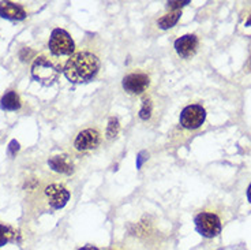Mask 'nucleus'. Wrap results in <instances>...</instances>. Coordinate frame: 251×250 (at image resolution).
<instances>
[{
	"mask_svg": "<svg viewBox=\"0 0 251 250\" xmlns=\"http://www.w3.org/2000/svg\"><path fill=\"white\" fill-rule=\"evenodd\" d=\"M100 70V60L90 52H78L70 57L64 66V75L73 83H82L93 80Z\"/></svg>",
	"mask_w": 251,
	"mask_h": 250,
	"instance_id": "1",
	"label": "nucleus"
},
{
	"mask_svg": "<svg viewBox=\"0 0 251 250\" xmlns=\"http://www.w3.org/2000/svg\"><path fill=\"white\" fill-rule=\"evenodd\" d=\"M59 73H60V70L57 69L56 66L45 56L37 57L33 63V66H31L33 78L40 83L47 85V86H50L56 81Z\"/></svg>",
	"mask_w": 251,
	"mask_h": 250,
	"instance_id": "2",
	"label": "nucleus"
},
{
	"mask_svg": "<svg viewBox=\"0 0 251 250\" xmlns=\"http://www.w3.org/2000/svg\"><path fill=\"white\" fill-rule=\"evenodd\" d=\"M48 47L52 55L55 56H64V55H71L75 50L74 40L71 38L69 33L63 29H55L50 33Z\"/></svg>",
	"mask_w": 251,
	"mask_h": 250,
	"instance_id": "3",
	"label": "nucleus"
},
{
	"mask_svg": "<svg viewBox=\"0 0 251 250\" xmlns=\"http://www.w3.org/2000/svg\"><path fill=\"white\" fill-rule=\"evenodd\" d=\"M197 231L205 238H214L221 232V222L214 213L202 212L195 218Z\"/></svg>",
	"mask_w": 251,
	"mask_h": 250,
	"instance_id": "4",
	"label": "nucleus"
},
{
	"mask_svg": "<svg viewBox=\"0 0 251 250\" xmlns=\"http://www.w3.org/2000/svg\"><path fill=\"white\" fill-rule=\"evenodd\" d=\"M206 119V111L201 106H188L180 113V125L188 130H195L203 125Z\"/></svg>",
	"mask_w": 251,
	"mask_h": 250,
	"instance_id": "5",
	"label": "nucleus"
},
{
	"mask_svg": "<svg viewBox=\"0 0 251 250\" xmlns=\"http://www.w3.org/2000/svg\"><path fill=\"white\" fill-rule=\"evenodd\" d=\"M45 195L50 205L55 209H62L70 200V192L59 183H52L45 189Z\"/></svg>",
	"mask_w": 251,
	"mask_h": 250,
	"instance_id": "6",
	"label": "nucleus"
},
{
	"mask_svg": "<svg viewBox=\"0 0 251 250\" xmlns=\"http://www.w3.org/2000/svg\"><path fill=\"white\" fill-rule=\"evenodd\" d=\"M151 83V80L146 74L142 73H135V74H128L123 78V88L128 93L138 94L145 92Z\"/></svg>",
	"mask_w": 251,
	"mask_h": 250,
	"instance_id": "7",
	"label": "nucleus"
},
{
	"mask_svg": "<svg viewBox=\"0 0 251 250\" xmlns=\"http://www.w3.org/2000/svg\"><path fill=\"white\" fill-rule=\"evenodd\" d=\"M100 133L94 129H86L81 132L75 138V148L78 150H89L94 149L97 145L100 144Z\"/></svg>",
	"mask_w": 251,
	"mask_h": 250,
	"instance_id": "8",
	"label": "nucleus"
},
{
	"mask_svg": "<svg viewBox=\"0 0 251 250\" xmlns=\"http://www.w3.org/2000/svg\"><path fill=\"white\" fill-rule=\"evenodd\" d=\"M198 48V38L194 34H186L175 41L176 52L182 57H191Z\"/></svg>",
	"mask_w": 251,
	"mask_h": 250,
	"instance_id": "9",
	"label": "nucleus"
},
{
	"mask_svg": "<svg viewBox=\"0 0 251 250\" xmlns=\"http://www.w3.org/2000/svg\"><path fill=\"white\" fill-rule=\"evenodd\" d=\"M0 17L10 21H22L26 18L25 10L19 4L13 1H1L0 3Z\"/></svg>",
	"mask_w": 251,
	"mask_h": 250,
	"instance_id": "10",
	"label": "nucleus"
},
{
	"mask_svg": "<svg viewBox=\"0 0 251 250\" xmlns=\"http://www.w3.org/2000/svg\"><path fill=\"white\" fill-rule=\"evenodd\" d=\"M48 166L53 171L60 172V174H66L70 175L74 171V164L71 162V159L66 155H57V156H52L48 160Z\"/></svg>",
	"mask_w": 251,
	"mask_h": 250,
	"instance_id": "11",
	"label": "nucleus"
},
{
	"mask_svg": "<svg viewBox=\"0 0 251 250\" xmlns=\"http://www.w3.org/2000/svg\"><path fill=\"white\" fill-rule=\"evenodd\" d=\"M0 107L4 111H17L21 108V99L17 92L8 90L7 93L3 94L1 100H0Z\"/></svg>",
	"mask_w": 251,
	"mask_h": 250,
	"instance_id": "12",
	"label": "nucleus"
},
{
	"mask_svg": "<svg viewBox=\"0 0 251 250\" xmlns=\"http://www.w3.org/2000/svg\"><path fill=\"white\" fill-rule=\"evenodd\" d=\"M180 10H175V11H171L170 14H167V15H164L163 18H160L157 21V25L158 28H161V29H170L172 26H175L177 24V21L180 18Z\"/></svg>",
	"mask_w": 251,
	"mask_h": 250,
	"instance_id": "13",
	"label": "nucleus"
},
{
	"mask_svg": "<svg viewBox=\"0 0 251 250\" xmlns=\"http://www.w3.org/2000/svg\"><path fill=\"white\" fill-rule=\"evenodd\" d=\"M15 237H17V232L14 231L11 227L0 223V248L8 244L10 241H13Z\"/></svg>",
	"mask_w": 251,
	"mask_h": 250,
	"instance_id": "14",
	"label": "nucleus"
},
{
	"mask_svg": "<svg viewBox=\"0 0 251 250\" xmlns=\"http://www.w3.org/2000/svg\"><path fill=\"white\" fill-rule=\"evenodd\" d=\"M120 130V125L119 120L116 118H111L109 122H108V127H107V138H113L116 137L119 134Z\"/></svg>",
	"mask_w": 251,
	"mask_h": 250,
	"instance_id": "15",
	"label": "nucleus"
},
{
	"mask_svg": "<svg viewBox=\"0 0 251 250\" xmlns=\"http://www.w3.org/2000/svg\"><path fill=\"white\" fill-rule=\"evenodd\" d=\"M151 99H145L144 104H142V108L139 110V116L141 119H144V120H148V119L151 116Z\"/></svg>",
	"mask_w": 251,
	"mask_h": 250,
	"instance_id": "16",
	"label": "nucleus"
},
{
	"mask_svg": "<svg viewBox=\"0 0 251 250\" xmlns=\"http://www.w3.org/2000/svg\"><path fill=\"white\" fill-rule=\"evenodd\" d=\"M190 3V0H183V1H168V7L172 8V11L175 10H180L183 6H186Z\"/></svg>",
	"mask_w": 251,
	"mask_h": 250,
	"instance_id": "17",
	"label": "nucleus"
},
{
	"mask_svg": "<svg viewBox=\"0 0 251 250\" xmlns=\"http://www.w3.org/2000/svg\"><path fill=\"white\" fill-rule=\"evenodd\" d=\"M18 150H19V142L17 141V139H13V141L8 144V155H10V156H15Z\"/></svg>",
	"mask_w": 251,
	"mask_h": 250,
	"instance_id": "18",
	"label": "nucleus"
},
{
	"mask_svg": "<svg viewBox=\"0 0 251 250\" xmlns=\"http://www.w3.org/2000/svg\"><path fill=\"white\" fill-rule=\"evenodd\" d=\"M145 156H148V155H146V152H141V153L138 155V157H137V167H138V168L142 166L144 160L148 159V157H145Z\"/></svg>",
	"mask_w": 251,
	"mask_h": 250,
	"instance_id": "19",
	"label": "nucleus"
},
{
	"mask_svg": "<svg viewBox=\"0 0 251 250\" xmlns=\"http://www.w3.org/2000/svg\"><path fill=\"white\" fill-rule=\"evenodd\" d=\"M79 250H99L96 246H92V245H89V246H83V248H81Z\"/></svg>",
	"mask_w": 251,
	"mask_h": 250,
	"instance_id": "20",
	"label": "nucleus"
},
{
	"mask_svg": "<svg viewBox=\"0 0 251 250\" xmlns=\"http://www.w3.org/2000/svg\"><path fill=\"white\" fill-rule=\"evenodd\" d=\"M247 198H249V201L251 202V183L250 186H249V189H247Z\"/></svg>",
	"mask_w": 251,
	"mask_h": 250,
	"instance_id": "21",
	"label": "nucleus"
}]
</instances>
